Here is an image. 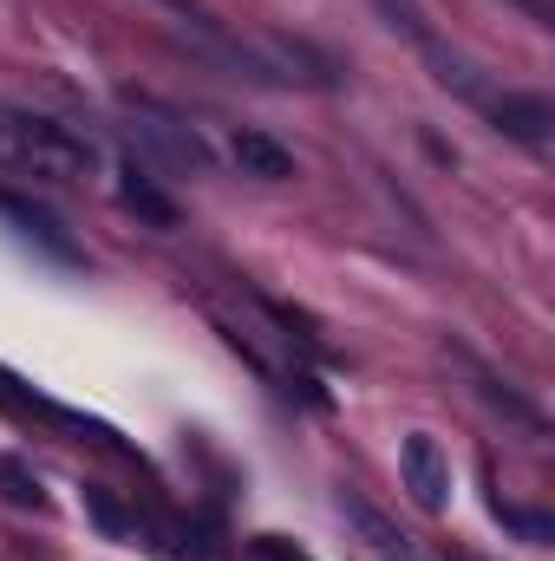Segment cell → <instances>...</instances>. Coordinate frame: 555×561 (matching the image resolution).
Instances as JSON below:
<instances>
[{"mask_svg":"<svg viewBox=\"0 0 555 561\" xmlns=\"http://www.w3.org/2000/svg\"><path fill=\"white\" fill-rule=\"evenodd\" d=\"M0 496H7L13 510H46V496H39V477H33L20 457H0Z\"/></svg>","mask_w":555,"mask_h":561,"instance_id":"ba28073f","label":"cell"},{"mask_svg":"<svg viewBox=\"0 0 555 561\" xmlns=\"http://www.w3.org/2000/svg\"><path fill=\"white\" fill-rule=\"evenodd\" d=\"M497 516H503V523H510V529H517L523 542H550V536H555V529H550V516H530V510H510L503 496H497Z\"/></svg>","mask_w":555,"mask_h":561,"instance_id":"9c48e42d","label":"cell"},{"mask_svg":"<svg viewBox=\"0 0 555 561\" xmlns=\"http://www.w3.org/2000/svg\"><path fill=\"white\" fill-rule=\"evenodd\" d=\"M340 516H347V523H353V529H360V536H366V542H373V549H380L386 561H418V556H412V542H406V536H399V529H393L380 510H366L353 490H340Z\"/></svg>","mask_w":555,"mask_h":561,"instance_id":"52a82bcc","label":"cell"},{"mask_svg":"<svg viewBox=\"0 0 555 561\" xmlns=\"http://www.w3.org/2000/svg\"><path fill=\"white\" fill-rule=\"evenodd\" d=\"M163 7H177V13H196V7H190V0H163Z\"/></svg>","mask_w":555,"mask_h":561,"instance_id":"8fae6325","label":"cell"},{"mask_svg":"<svg viewBox=\"0 0 555 561\" xmlns=\"http://www.w3.org/2000/svg\"><path fill=\"white\" fill-rule=\"evenodd\" d=\"M0 163L26 170V176H46V183H86L99 170V144L46 112H20V105H0Z\"/></svg>","mask_w":555,"mask_h":561,"instance_id":"6da1fadb","label":"cell"},{"mask_svg":"<svg viewBox=\"0 0 555 561\" xmlns=\"http://www.w3.org/2000/svg\"><path fill=\"white\" fill-rule=\"evenodd\" d=\"M229 157L242 163V176H262V183H287V176H294V150L275 144L269 131H236Z\"/></svg>","mask_w":555,"mask_h":561,"instance_id":"8992f818","label":"cell"},{"mask_svg":"<svg viewBox=\"0 0 555 561\" xmlns=\"http://www.w3.org/2000/svg\"><path fill=\"white\" fill-rule=\"evenodd\" d=\"M86 510H92V523H99L105 536H125V510H118L105 490H86Z\"/></svg>","mask_w":555,"mask_h":561,"instance_id":"30bf717a","label":"cell"},{"mask_svg":"<svg viewBox=\"0 0 555 561\" xmlns=\"http://www.w3.org/2000/svg\"><path fill=\"white\" fill-rule=\"evenodd\" d=\"M399 470H406V490H412L418 510H444L451 503V463H444V450H438V437L431 431H412L406 437V450H399Z\"/></svg>","mask_w":555,"mask_h":561,"instance_id":"7a4b0ae2","label":"cell"},{"mask_svg":"<svg viewBox=\"0 0 555 561\" xmlns=\"http://www.w3.org/2000/svg\"><path fill=\"white\" fill-rule=\"evenodd\" d=\"M0 216H7V222H20V236H26V242H39V249H46L53 262H79L72 236H66V229H59V222H53L46 209H33L26 196H7V190H0Z\"/></svg>","mask_w":555,"mask_h":561,"instance_id":"5b68a950","label":"cell"},{"mask_svg":"<svg viewBox=\"0 0 555 561\" xmlns=\"http://www.w3.org/2000/svg\"><path fill=\"white\" fill-rule=\"evenodd\" d=\"M118 203H125L138 222H150V229H177V222H183V209L157 190V176H150L144 163H125V170H118Z\"/></svg>","mask_w":555,"mask_h":561,"instance_id":"277c9868","label":"cell"},{"mask_svg":"<svg viewBox=\"0 0 555 561\" xmlns=\"http://www.w3.org/2000/svg\"><path fill=\"white\" fill-rule=\"evenodd\" d=\"M484 118H490L497 131H510L517 144H530V150H543L550 131H555V105L543 92H490Z\"/></svg>","mask_w":555,"mask_h":561,"instance_id":"3957f363","label":"cell"}]
</instances>
